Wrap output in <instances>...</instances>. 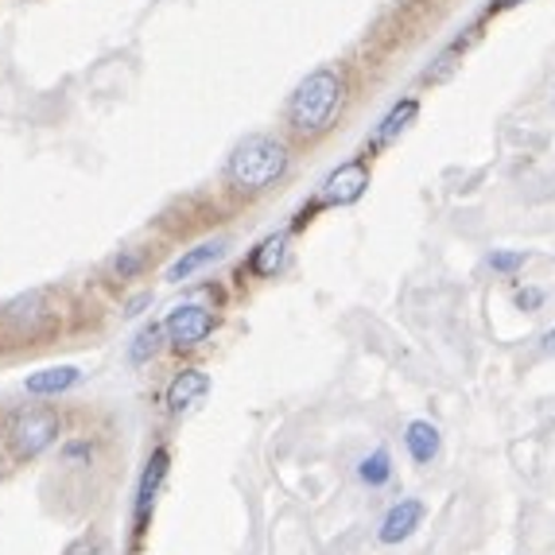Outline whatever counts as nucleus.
Wrapping results in <instances>:
<instances>
[{"label": "nucleus", "mask_w": 555, "mask_h": 555, "mask_svg": "<svg viewBox=\"0 0 555 555\" xmlns=\"http://www.w3.org/2000/svg\"><path fill=\"white\" fill-rule=\"evenodd\" d=\"M346 82L334 66H315L304 82L296 86V93L287 98V129L299 137H319L331 129L334 113L343 109Z\"/></svg>", "instance_id": "nucleus-1"}, {"label": "nucleus", "mask_w": 555, "mask_h": 555, "mask_svg": "<svg viewBox=\"0 0 555 555\" xmlns=\"http://www.w3.org/2000/svg\"><path fill=\"white\" fill-rule=\"evenodd\" d=\"M287 164H292V152H287L284 140L276 137H245L233 149L230 164H225V179H230L233 191H245V195H260L284 179Z\"/></svg>", "instance_id": "nucleus-2"}, {"label": "nucleus", "mask_w": 555, "mask_h": 555, "mask_svg": "<svg viewBox=\"0 0 555 555\" xmlns=\"http://www.w3.org/2000/svg\"><path fill=\"white\" fill-rule=\"evenodd\" d=\"M59 431H63L59 412H51V408H20L9 427L12 451H16V459H36V454H43L47 447L55 443Z\"/></svg>", "instance_id": "nucleus-3"}, {"label": "nucleus", "mask_w": 555, "mask_h": 555, "mask_svg": "<svg viewBox=\"0 0 555 555\" xmlns=\"http://www.w3.org/2000/svg\"><path fill=\"white\" fill-rule=\"evenodd\" d=\"M214 311H206L203 304H179L171 307V315L164 323V334L171 338L176 350H195L198 343H206L214 334Z\"/></svg>", "instance_id": "nucleus-4"}, {"label": "nucleus", "mask_w": 555, "mask_h": 555, "mask_svg": "<svg viewBox=\"0 0 555 555\" xmlns=\"http://www.w3.org/2000/svg\"><path fill=\"white\" fill-rule=\"evenodd\" d=\"M370 159H346L323 179V206H353L370 191Z\"/></svg>", "instance_id": "nucleus-5"}, {"label": "nucleus", "mask_w": 555, "mask_h": 555, "mask_svg": "<svg viewBox=\"0 0 555 555\" xmlns=\"http://www.w3.org/2000/svg\"><path fill=\"white\" fill-rule=\"evenodd\" d=\"M420 520H424V501H416V498L397 501V505L385 513V520H380L377 540H380V544H389V547L404 544V540L420 528Z\"/></svg>", "instance_id": "nucleus-6"}, {"label": "nucleus", "mask_w": 555, "mask_h": 555, "mask_svg": "<svg viewBox=\"0 0 555 555\" xmlns=\"http://www.w3.org/2000/svg\"><path fill=\"white\" fill-rule=\"evenodd\" d=\"M210 392V377L203 370H183L171 385H167V408L171 416H186L203 404V397Z\"/></svg>", "instance_id": "nucleus-7"}, {"label": "nucleus", "mask_w": 555, "mask_h": 555, "mask_svg": "<svg viewBox=\"0 0 555 555\" xmlns=\"http://www.w3.org/2000/svg\"><path fill=\"white\" fill-rule=\"evenodd\" d=\"M225 253V241L218 237V241H203V245H195V249H186L183 257L171 264V269L164 272V280L167 284H183V280H191L195 272H203L206 264H214V260L222 257Z\"/></svg>", "instance_id": "nucleus-8"}, {"label": "nucleus", "mask_w": 555, "mask_h": 555, "mask_svg": "<svg viewBox=\"0 0 555 555\" xmlns=\"http://www.w3.org/2000/svg\"><path fill=\"white\" fill-rule=\"evenodd\" d=\"M439 427L436 424H427V420H412V424L404 427V447L408 454H412V463L420 466H431L439 459Z\"/></svg>", "instance_id": "nucleus-9"}, {"label": "nucleus", "mask_w": 555, "mask_h": 555, "mask_svg": "<svg viewBox=\"0 0 555 555\" xmlns=\"http://www.w3.org/2000/svg\"><path fill=\"white\" fill-rule=\"evenodd\" d=\"M78 380H82V373H78L75 365H51V370L31 373V377L24 380V389H28L31 397H59V392L75 389Z\"/></svg>", "instance_id": "nucleus-10"}, {"label": "nucleus", "mask_w": 555, "mask_h": 555, "mask_svg": "<svg viewBox=\"0 0 555 555\" xmlns=\"http://www.w3.org/2000/svg\"><path fill=\"white\" fill-rule=\"evenodd\" d=\"M4 319L16 326V334H36L39 323L47 319V296L43 292H31V296H20L4 307Z\"/></svg>", "instance_id": "nucleus-11"}, {"label": "nucleus", "mask_w": 555, "mask_h": 555, "mask_svg": "<svg viewBox=\"0 0 555 555\" xmlns=\"http://www.w3.org/2000/svg\"><path fill=\"white\" fill-rule=\"evenodd\" d=\"M284 264H287V237L284 233L264 237L249 257V272H257V276H276Z\"/></svg>", "instance_id": "nucleus-12"}, {"label": "nucleus", "mask_w": 555, "mask_h": 555, "mask_svg": "<svg viewBox=\"0 0 555 555\" xmlns=\"http://www.w3.org/2000/svg\"><path fill=\"white\" fill-rule=\"evenodd\" d=\"M164 474H167V451H156L149 459V470H144L140 490H137V525H144L149 509L156 505V490H159V481H164Z\"/></svg>", "instance_id": "nucleus-13"}, {"label": "nucleus", "mask_w": 555, "mask_h": 555, "mask_svg": "<svg viewBox=\"0 0 555 555\" xmlns=\"http://www.w3.org/2000/svg\"><path fill=\"white\" fill-rule=\"evenodd\" d=\"M416 117H420V102H416V98H404V102H397L389 113H385V120L377 125V132H373V144H389V140H397L400 132H404Z\"/></svg>", "instance_id": "nucleus-14"}, {"label": "nucleus", "mask_w": 555, "mask_h": 555, "mask_svg": "<svg viewBox=\"0 0 555 555\" xmlns=\"http://www.w3.org/2000/svg\"><path fill=\"white\" fill-rule=\"evenodd\" d=\"M358 478L370 486V490H380V486H389L392 478V454L385 447H377L373 454H365L358 463Z\"/></svg>", "instance_id": "nucleus-15"}, {"label": "nucleus", "mask_w": 555, "mask_h": 555, "mask_svg": "<svg viewBox=\"0 0 555 555\" xmlns=\"http://www.w3.org/2000/svg\"><path fill=\"white\" fill-rule=\"evenodd\" d=\"M159 334H164V326H159V323L140 326L137 338L129 343V361H132V365H149V361L156 358V350H159Z\"/></svg>", "instance_id": "nucleus-16"}, {"label": "nucleus", "mask_w": 555, "mask_h": 555, "mask_svg": "<svg viewBox=\"0 0 555 555\" xmlns=\"http://www.w3.org/2000/svg\"><path fill=\"white\" fill-rule=\"evenodd\" d=\"M486 264H490L493 272H501V276H513V272H520L528 264V253H520V249H493L490 257H486Z\"/></svg>", "instance_id": "nucleus-17"}, {"label": "nucleus", "mask_w": 555, "mask_h": 555, "mask_svg": "<svg viewBox=\"0 0 555 555\" xmlns=\"http://www.w3.org/2000/svg\"><path fill=\"white\" fill-rule=\"evenodd\" d=\"M140 264H144V257H140V253L125 249L117 260H113V272H117L120 280H129V276H137V272H140Z\"/></svg>", "instance_id": "nucleus-18"}, {"label": "nucleus", "mask_w": 555, "mask_h": 555, "mask_svg": "<svg viewBox=\"0 0 555 555\" xmlns=\"http://www.w3.org/2000/svg\"><path fill=\"white\" fill-rule=\"evenodd\" d=\"M66 555H109V547H105V540H98V537H82L66 547Z\"/></svg>", "instance_id": "nucleus-19"}, {"label": "nucleus", "mask_w": 555, "mask_h": 555, "mask_svg": "<svg viewBox=\"0 0 555 555\" xmlns=\"http://www.w3.org/2000/svg\"><path fill=\"white\" fill-rule=\"evenodd\" d=\"M540 304H544V292H540V287H525V292H517L520 311H537Z\"/></svg>", "instance_id": "nucleus-20"}, {"label": "nucleus", "mask_w": 555, "mask_h": 555, "mask_svg": "<svg viewBox=\"0 0 555 555\" xmlns=\"http://www.w3.org/2000/svg\"><path fill=\"white\" fill-rule=\"evenodd\" d=\"M540 353H544V358H555V326L540 334Z\"/></svg>", "instance_id": "nucleus-21"}, {"label": "nucleus", "mask_w": 555, "mask_h": 555, "mask_svg": "<svg viewBox=\"0 0 555 555\" xmlns=\"http://www.w3.org/2000/svg\"><path fill=\"white\" fill-rule=\"evenodd\" d=\"M513 4H520V0H498L493 9H513Z\"/></svg>", "instance_id": "nucleus-22"}]
</instances>
